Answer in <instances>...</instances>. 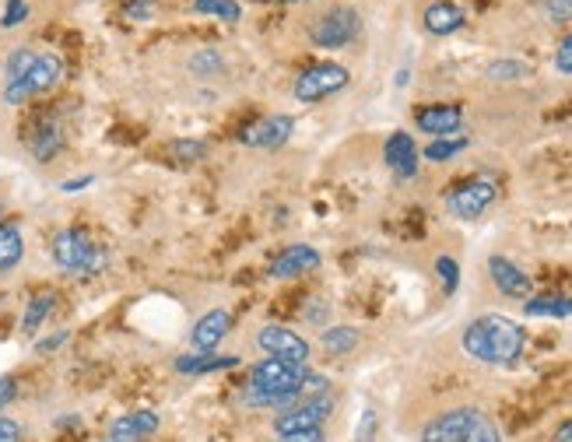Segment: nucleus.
Listing matches in <instances>:
<instances>
[{"mask_svg": "<svg viewBox=\"0 0 572 442\" xmlns=\"http://www.w3.org/2000/svg\"><path fill=\"white\" fill-rule=\"evenodd\" d=\"M29 18V0H8V8L0 15V29H18Z\"/></svg>", "mask_w": 572, "mask_h": 442, "instance_id": "obj_30", "label": "nucleus"}, {"mask_svg": "<svg viewBox=\"0 0 572 442\" xmlns=\"http://www.w3.org/2000/svg\"><path fill=\"white\" fill-rule=\"evenodd\" d=\"M36 57H39V53L36 50H25V46H22V50L11 53V60H8V81L22 78V74L29 71L32 64H36Z\"/></svg>", "mask_w": 572, "mask_h": 442, "instance_id": "obj_31", "label": "nucleus"}, {"mask_svg": "<svg viewBox=\"0 0 572 442\" xmlns=\"http://www.w3.org/2000/svg\"><path fill=\"white\" fill-rule=\"evenodd\" d=\"M481 418V411L474 407H457V411H446L439 418H432L422 432V442H464V435L471 432V425Z\"/></svg>", "mask_w": 572, "mask_h": 442, "instance_id": "obj_11", "label": "nucleus"}, {"mask_svg": "<svg viewBox=\"0 0 572 442\" xmlns=\"http://www.w3.org/2000/svg\"><path fill=\"white\" fill-rule=\"evenodd\" d=\"M309 369L281 358H260L250 369V386L243 390V404L250 407H288L302 400V383Z\"/></svg>", "mask_w": 572, "mask_h": 442, "instance_id": "obj_2", "label": "nucleus"}, {"mask_svg": "<svg viewBox=\"0 0 572 442\" xmlns=\"http://www.w3.org/2000/svg\"><path fill=\"white\" fill-rule=\"evenodd\" d=\"M158 432V414L155 411H130L120 414L109 428V442H141Z\"/></svg>", "mask_w": 572, "mask_h": 442, "instance_id": "obj_17", "label": "nucleus"}, {"mask_svg": "<svg viewBox=\"0 0 572 442\" xmlns=\"http://www.w3.org/2000/svg\"><path fill=\"white\" fill-rule=\"evenodd\" d=\"M306 316H309V320H313V323H323V320H327V316H330V306H327V302L316 299V306H309V309H306Z\"/></svg>", "mask_w": 572, "mask_h": 442, "instance_id": "obj_43", "label": "nucleus"}, {"mask_svg": "<svg viewBox=\"0 0 572 442\" xmlns=\"http://www.w3.org/2000/svg\"><path fill=\"white\" fill-rule=\"evenodd\" d=\"M190 67H194L197 74H208V71H215V67H222V57H218L215 50H204V53H197V57L190 60Z\"/></svg>", "mask_w": 572, "mask_h": 442, "instance_id": "obj_37", "label": "nucleus"}, {"mask_svg": "<svg viewBox=\"0 0 572 442\" xmlns=\"http://www.w3.org/2000/svg\"><path fill=\"white\" fill-rule=\"evenodd\" d=\"M53 306H57V295H36V299L29 302V309H25L22 316V334H36L39 327L46 323V316L53 313Z\"/></svg>", "mask_w": 572, "mask_h": 442, "instance_id": "obj_23", "label": "nucleus"}, {"mask_svg": "<svg viewBox=\"0 0 572 442\" xmlns=\"http://www.w3.org/2000/svg\"><path fill=\"white\" fill-rule=\"evenodd\" d=\"M372 435H376V411H362L355 428V442H372Z\"/></svg>", "mask_w": 572, "mask_h": 442, "instance_id": "obj_36", "label": "nucleus"}, {"mask_svg": "<svg viewBox=\"0 0 572 442\" xmlns=\"http://www.w3.org/2000/svg\"><path fill=\"white\" fill-rule=\"evenodd\" d=\"M523 309H527V316H537V320H569L572 299L569 295H530Z\"/></svg>", "mask_w": 572, "mask_h": 442, "instance_id": "obj_22", "label": "nucleus"}, {"mask_svg": "<svg viewBox=\"0 0 572 442\" xmlns=\"http://www.w3.org/2000/svg\"><path fill=\"white\" fill-rule=\"evenodd\" d=\"M123 15H127L130 22H148V18L155 15V4H151V0H130L127 8H123Z\"/></svg>", "mask_w": 572, "mask_h": 442, "instance_id": "obj_34", "label": "nucleus"}, {"mask_svg": "<svg viewBox=\"0 0 572 442\" xmlns=\"http://www.w3.org/2000/svg\"><path fill=\"white\" fill-rule=\"evenodd\" d=\"M64 81V60L57 53H39L36 64L22 74L18 81H8L4 85V102L8 106H22V102L36 99V95H46Z\"/></svg>", "mask_w": 572, "mask_h": 442, "instance_id": "obj_4", "label": "nucleus"}, {"mask_svg": "<svg viewBox=\"0 0 572 442\" xmlns=\"http://www.w3.org/2000/svg\"><path fill=\"white\" fill-rule=\"evenodd\" d=\"M555 67H558V74H569V78H572V36H565L562 43H558Z\"/></svg>", "mask_w": 572, "mask_h": 442, "instance_id": "obj_35", "label": "nucleus"}, {"mask_svg": "<svg viewBox=\"0 0 572 442\" xmlns=\"http://www.w3.org/2000/svg\"><path fill=\"white\" fill-rule=\"evenodd\" d=\"M50 253H53V260H57L60 271L78 274V278H95V274H102L109 264L106 250H102L99 243H92V236L81 232V229L57 232Z\"/></svg>", "mask_w": 572, "mask_h": 442, "instance_id": "obj_3", "label": "nucleus"}, {"mask_svg": "<svg viewBox=\"0 0 572 442\" xmlns=\"http://www.w3.org/2000/svg\"><path fill=\"white\" fill-rule=\"evenodd\" d=\"M67 144V134L64 127H60L57 120H46L43 127L36 130V137H32V155H36V162H50V158H57L60 151H64Z\"/></svg>", "mask_w": 572, "mask_h": 442, "instance_id": "obj_21", "label": "nucleus"}, {"mask_svg": "<svg viewBox=\"0 0 572 442\" xmlns=\"http://www.w3.org/2000/svg\"><path fill=\"white\" fill-rule=\"evenodd\" d=\"M67 337H71V334H67V330H60V334H53V337H46V341H39L36 351H43V355H46V351H57L60 344H67Z\"/></svg>", "mask_w": 572, "mask_h": 442, "instance_id": "obj_41", "label": "nucleus"}, {"mask_svg": "<svg viewBox=\"0 0 572 442\" xmlns=\"http://www.w3.org/2000/svg\"><path fill=\"white\" fill-rule=\"evenodd\" d=\"M320 341L330 355H348V351H355V344H358V330L355 327H327Z\"/></svg>", "mask_w": 572, "mask_h": 442, "instance_id": "obj_25", "label": "nucleus"}, {"mask_svg": "<svg viewBox=\"0 0 572 442\" xmlns=\"http://www.w3.org/2000/svg\"><path fill=\"white\" fill-rule=\"evenodd\" d=\"M488 274H492L495 288H499L506 299H530V295H534V281H530V274H523L513 260L488 257Z\"/></svg>", "mask_w": 572, "mask_h": 442, "instance_id": "obj_12", "label": "nucleus"}, {"mask_svg": "<svg viewBox=\"0 0 572 442\" xmlns=\"http://www.w3.org/2000/svg\"><path fill=\"white\" fill-rule=\"evenodd\" d=\"M464 148H467V137H436V141L422 151V158H429V162H450V158L460 155Z\"/></svg>", "mask_w": 572, "mask_h": 442, "instance_id": "obj_26", "label": "nucleus"}, {"mask_svg": "<svg viewBox=\"0 0 572 442\" xmlns=\"http://www.w3.org/2000/svg\"><path fill=\"white\" fill-rule=\"evenodd\" d=\"M190 11H197V15H215V18H222V22H229V25L243 18L239 0H194V4H190Z\"/></svg>", "mask_w": 572, "mask_h": 442, "instance_id": "obj_24", "label": "nucleus"}, {"mask_svg": "<svg viewBox=\"0 0 572 442\" xmlns=\"http://www.w3.org/2000/svg\"><path fill=\"white\" fill-rule=\"evenodd\" d=\"M488 78L492 81H523L530 78V67L523 60H495L488 64Z\"/></svg>", "mask_w": 572, "mask_h": 442, "instance_id": "obj_27", "label": "nucleus"}, {"mask_svg": "<svg viewBox=\"0 0 572 442\" xmlns=\"http://www.w3.org/2000/svg\"><path fill=\"white\" fill-rule=\"evenodd\" d=\"M495 183L492 179H471V183H460L457 190L446 197V207H450L453 218L460 221H474L495 204Z\"/></svg>", "mask_w": 572, "mask_h": 442, "instance_id": "obj_8", "label": "nucleus"}, {"mask_svg": "<svg viewBox=\"0 0 572 442\" xmlns=\"http://www.w3.org/2000/svg\"><path fill=\"white\" fill-rule=\"evenodd\" d=\"M229 327H232V316L225 313V309H211V313H204L201 320L194 323V330H190V344H194L197 351H215L218 344L225 341Z\"/></svg>", "mask_w": 572, "mask_h": 442, "instance_id": "obj_16", "label": "nucleus"}, {"mask_svg": "<svg viewBox=\"0 0 572 442\" xmlns=\"http://www.w3.org/2000/svg\"><path fill=\"white\" fill-rule=\"evenodd\" d=\"M25 257V236L18 221H0V274L15 271Z\"/></svg>", "mask_w": 572, "mask_h": 442, "instance_id": "obj_20", "label": "nucleus"}, {"mask_svg": "<svg viewBox=\"0 0 572 442\" xmlns=\"http://www.w3.org/2000/svg\"><path fill=\"white\" fill-rule=\"evenodd\" d=\"M555 442H572V421H565V425H558Z\"/></svg>", "mask_w": 572, "mask_h": 442, "instance_id": "obj_44", "label": "nucleus"}, {"mask_svg": "<svg viewBox=\"0 0 572 442\" xmlns=\"http://www.w3.org/2000/svg\"><path fill=\"white\" fill-rule=\"evenodd\" d=\"M18 397V379L15 376H0V411L8 404H15Z\"/></svg>", "mask_w": 572, "mask_h": 442, "instance_id": "obj_38", "label": "nucleus"}, {"mask_svg": "<svg viewBox=\"0 0 572 442\" xmlns=\"http://www.w3.org/2000/svg\"><path fill=\"white\" fill-rule=\"evenodd\" d=\"M281 4H309V0H281Z\"/></svg>", "mask_w": 572, "mask_h": 442, "instance_id": "obj_45", "label": "nucleus"}, {"mask_svg": "<svg viewBox=\"0 0 572 442\" xmlns=\"http://www.w3.org/2000/svg\"><path fill=\"white\" fill-rule=\"evenodd\" d=\"M464 351L471 358L485 365H513L516 358L523 355V344H527V334L516 320L499 313L478 316L474 323L464 327V337H460Z\"/></svg>", "mask_w": 572, "mask_h": 442, "instance_id": "obj_1", "label": "nucleus"}, {"mask_svg": "<svg viewBox=\"0 0 572 442\" xmlns=\"http://www.w3.org/2000/svg\"><path fill=\"white\" fill-rule=\"evenodd\" d=\"M464 442H502V435H499V428L481 414V418L471 425V432L464 435Z\"/></svg>", "mask_w": 572, "mask_h": 442, "instance_id": "obj_32", "label": "nucleus"}, {"mask_svg": "<svg viewBox=\"0 0 572 442\" xmlns=\"http://www.w3.org/2000/svg\"><path fill=\"white\" fill-rule=\"evenodd\" d=\"M422 22L425 32H432V36H453V32H460L467 25V15L457 4H450V0H436V4L425 8Z\"/></svg>", "mask_w": 572, "mask_h": 442, "instance_id": "obj_18", "label": "nucleus"}, {"mask_svg": "<svg viewBox=\"0 0 572 442\" xmlns=\"http://www.w3.org/2000/svg\"><path fill=\"white\" fill-rule=\"evenodd\" d=\"M95 176H78V179H67V183H60V190L64 193H81L85 186H92Z\"/></svg>", "mask_w": 572, "mask_h": 442, "instance_id": "obj_42", "label": "nucleus"}, {"mask_svg": "<svg viewBox=\"0 0 572 442\" xmlns=\"http://www.w3.org/2000/svg\"><path fill=\"white\" fill-rule=\"evenodd\" d=\"M383 158L387 165L397 172L401 179H411L418 172V148H415V137L404 134V130H394L383 144Z\"/></svg>", "mask_w": 572, "mask_h": 442, "instance_id": "obj_15", "label": "nucleus"}, {"mask_svg": "<svg viewBox=\"0 0 572 442\" xmlns=\"http://www.w3.org/2000/svg\"><path fill=\"white\" fill-rule=\"evenodd\" d=\"M418 130L432 137H453L460 127H464V109L453 106V102H439V106H425L418 109L415 116Z\"/></svg>", "mask_w": 572, "mask_h": 442, "instance_id": "obj_13", "label": "nucleus"}, {"mask_svg": "<svg viewBox=\"0 0 572 442\" xmlns=\"http://www.w3.org/2000/svg\"><path fill=\"white\" fill-rule=\"evenodd\" d=\"M257 348L264 351L267 358H281V362H295L306 365L309 362V341L302 334L288 327H278V323H267L257 334Z\"/></svg>", "mask_w": 572, "mask_h": 442, "instance_id": "obj_9", "label": "nucleus"}, {"mask_svg": "<svg viewBox=\"0 0 572 442\" xmlns=\"http://www.w3.org/2000/svg\"><path fill=\"white\" fill-rule=\"evenodd\" d=\"M348 81H351V74H348V67H341V64H313V67H306V71L295 78V99L299 102H320V99H327V95H337L341 88H348Z\"/></svg>", "mask_w": 572, "mask_h": 442, "instance_id": "obj_6", "label": "nucleus"}, {"mask_svg": "<svg viewBox=\"0 0 572 442\" xmlns=\"http://www.w3.org/2000/svg\"><path fill=\"white\" fill-rule=\"evenodd\" d=\"M278 442H327V439H323V428H306V432L278 435Z\"/></svg>", "mask_w": 572, "mask_h": 442, "instance_id": "obj_39", "label": "nucleus"}, {"mask_svg": "<svg viewBox=\"0 0 572 442\" xmlns=\"http://www.w3.org/2000/svg\"><path fill=\"white\" fill-rule=\"evenodd\" d=\"M0 442H22V425L11 418H0Z\"/></svg>", "mask_w": 572, "mask_h": 442, "instance_id": "obj_40", "label": "nucleus"}, {"mask_svg": "<svg viewBox=\"0 0 572 442\" xmlns=\"http://www.w3.org/2000/svg\"><path fill=\"white\" fill-rule=\"evenodd\" d=\"M236 365H239L236 355H215V351H194V355L176 358V372H183V376H208V372L236 369Z\"/></svg>", "mask_w": 572, "mask_h": 442, "instance_id": "obj_19", "label": "nucleus"}, {"mask_svg": "<svg viewBox=\"0 0 572 442\" xmlns=\"http://www.w3.org/2000/svg\"><path fill=\"white\" fill-rule=\"evenodd\" d=\"M358 32H362V18H358L355 8H344V4L341 8H330L327 15L313 18V25H309V39L320 50H341Z\"/></svg>", "mask_w": 572, "mask_h": 442, "instance_id": "obj_5", "label": "nucleus"}, {"mask_svg": "<svg viewBox=\"0 0 572 442\" xmlns=\"http://www.w3.org/2000/svg\"><path fill=\"white\" fill-rule=\"evenodd\" d=\"M169 155L176 158V162H201L204 155H208V144L204 141H172L169 144Z\"/></svg>", "mask_w": 572, "mask_h": 442, "instance_id": "obj_28", "label": "nucleus"}, {"mask_svg": "<svg viewBox=\"0 0 572 442\" xmlns=\"http://www.w3.org/2000/svg\"><path fill=\"white\" fill-rule=\"evenodd\" d=\"M436 274H439V281H443V292L446 295H453L457 292V285H460V264L453 257H439L436 260Z\"/></svg>", "mask_w": 572, "mask_h": 442, "instance_id": "obj_29", "label": "nucleus"}, {"mask_svg": "<svg viewBox=\"0 0 572 442\" xmlns=\"http://www.w3.org/2000/svg\"><path fill=\"white\" fill-rule=\"evenodd\" d=\"M295 134V120L285 113H274V116H264L257 120L253 127L239 130V144L246 148H264V151H274L281 144H288V137Z\"/></svg>", "mask_w": 572, "mask_h": 442, "instance_id": "obj_10", "label": "nucleus"}, {"mask_svg": "<svg viewBox=\"0 0 572 442\" xmlns=\"http://www.w3.org/2000/svg\"><path fill=\"white\" fill-rule=\"evenodd\" d=\"M320 250H313V246L299 243V246H288V250H281L278 257L271 260V278H299V274H309L320 267Z\"/></svg>", "mask_w": 572, "mask_h": 442, "instance_id": "obj_14", "label": "nucleus"}, {"mask_svg": "<svg viewBox=\"0 0 572 442\" xmlns=\"http://www.w3.org/2000/svg\"><path fill=\"white\" fill-rule=\"evenodd\" d=\"M334 411V400L330 393H320V397H302L295 404L281 407V414L274 418V432L278 435H292V432H306V428H320L323 421Z\"/></svg>", "mask_w": 572, "mask_h": 442, "instance_id": "obj_7", "label": "nucleus"}, {"mask_svg": "<svg viewBox=\"0 0 572 442\" xmlns=\"http://www.w3.org/2000/svg\"><path fill=\"white\" fill-rule=\"evenodd\" d=\"M544 15L551 22H572V0H544Z\"/></svg>", "mask_w": 572, "mask_h": 442, "instance_id": "obj_33", "label": "nucleus"}]
</instances>
